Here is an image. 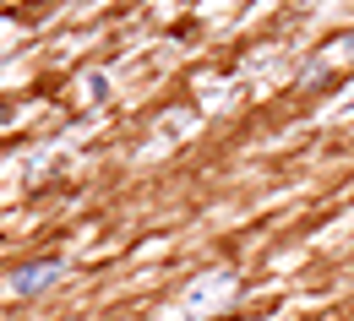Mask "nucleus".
Instances as JSON below:
<instances>
[{
	"label": "nucleus",
	"mask_w": 354,
	"mask_h": 321,
	"mask_svg": "<svg viewBox=\"0 0 354 321\" xmlns=\"http://www.w3.org/2000/svg\"><path fill=\"white\" fill-rule=\"evenodd\" d=\"M55 273H60V262H33V267H22V273L11 278V289H17V294H33V289H39L44 278H55Z\"/></svg>",
	"instance_id": "obj_1"
}]
</instances>
